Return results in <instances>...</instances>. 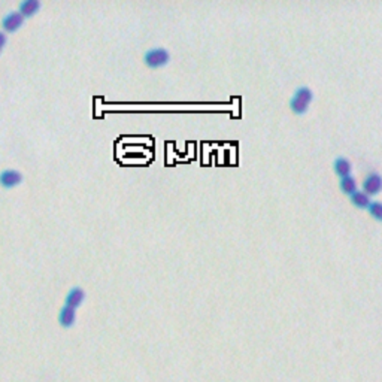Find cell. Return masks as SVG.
<instances>
[{
	"label": "cell",
	"mask_w": 382,
	"mask_h": 382,
	"mask_svg": "<svg viewBox=\"0 0 382 382\" xmlns=\"http://www.w3.org/2000/svg\"><path fill=\"white\" fill-rule=\"evenodd\" d=\"M314 100V93L308 87H300L299 90H296L292 96L291 102H290V108L296 115H303L308 112L309 105Z\"/></svg>",
	"instance_id": "1"
},
{
	"label": "cell",
	"mask_w": 382,
	"mask_h": 382,
	"mask_svg": "<svg viewBox=\"0 0 382 382\" xmlns=\"http://www.w3.org/2000/svg\"><path fill=\"white\" fill-rule=\"evenodd\" d=\"M170 60L169 52L164 48H153L143 55V62L148 68L160 69L166 66Z\"/></svg>",
	"instance_id": "2"
},
{
	"label": "cell",
	"mask_w": 382,
	"mask_h": 382,
	"mask_svg": "<svg viewBox=\"0 0 382 382\" xmlns=\"http://www.w3.org/2000/svg\"><path fill=\"white\" fill-rule=\"evenodd\" d=\"M381 191V177L376 172H372L369 175H366V178L363 181V193H366L369 197L375 196Z\"/></svg>",
	"instance_id": "3"
},
{
	"label": "cell",
	"mask_w": 382,
	"mask_h": 382,
	"mask_svg": "<svg viewBox=\"0 0 382 382\" xmlns=\"http://www.w3.org/2000/svg\"><path fill=\"white\" fill-rule=\"evenodd\" d=\"M21 180H23V175L15 169H6L0 173V184L5 187H14L20 184Z\"/></svg>",
	"instance_id": "4"
},
{
	"label": "cell",
	"mask_w": 382,
	"mask_h": 382,
	"mask_svg": "<svg viewBox=\"0 0 382 382\" xmlns=\"http://www.w3.org/2000/svg\"><path fill=\"white\" fill-rule=\"evenodd\" d=\"M24 21V17L18 12V11H14V12H9L5 18H3V27L8 30V32H14V30H17Z\"/></svg>",
	"instance_id": "5"
},
{
	"label": "cell",
	"mask_w": 382,
	"mask_h": 382,
	"mask_svg": "<svg viewBox=\"0 0 382 382\" xmlns=\"http://www.w3.org/2000/svg\"><path fill=\"white\" fill-rule=\"evenodd\" d=\"M84 297H85V292L82 291L79 287L72 288V290L69 291L68 296H66V306L76 309V308L82 303Z\"/></svg>",
	"instance_id": "6"
},
{
	"label": "cell",
	"mask_w": 382,
	"mask_h": 382,
	"mask_svg": "<svg viewBox=\"0 0 382 382\" xmlns=\"http://www.w3.org/2000/svg\"><path fill=\"white\" fill-rule=\"evenodd\" d=\"M333 169H335V173L339 175L340 178H345V177H349L351 175V170H352V166H351V161L348 158L345 157H339L335 161L333 164Z\"/></svg>",
	"instance_id": "7"
},
{
	"label": "cell",
	"mask_w": 382,
	"mask_h": 382,
	"mask_svg": "<svg viewBox=\"0 0 382 382\" xmlns=\"http://www.w3.org/2000/svg\"><path fill=\"white\" fill-rule=\"evenodd\" d=\"M41 8V2L39 0H23L20 5V14L23 17H30L35 15Z\"/></svg>",
	"instance_id": "8"
},
{
	"label": "cell",
	"mask_w": 382,
	"mask_h": 382,
	"mask_svg": "<svg viewBox=\"0 0 382 382\" xmlns=\"http://www.w3.org/2000/svg\"><path fill=\"white\" fill-rule=\"evenodd\" d=\"M75 318H76V312H75V309H73V308L65 306V308L60 311V316H58V319H60V324H62L63 327H70V326H73Z\"/></svg>",
	"instance_id": "9"
},
{
	"label": "cell",
	"mask_w": 382,
	"mask_h": 382,
	"mask_svg": "<svg viewBox=\"0 0 382 382\" xmlns=\"http://www.w3.org/2000/svg\"><path fill=\"white\" fill-rule=\"evenodd\" d=\"M351 203L359 209H366L370 204V197L363 191H356L354 194H351Z\"/></svg>",
	"instance_id": "10"
},
{
	"label": "cell",
	"mask_w": 382,
	"mask_h": 382,
	"mask_svg": "<svg viewBox=\"0 0 382 382\" xmlns=\"http://www.w3.org/2000/svg\"><path fill=\"white\" fill-rule=\"evenodd\" d=\"M340 190H342L343 194L351 196V194H354L357 191V182H356V180L351 175L345 177V178L340 180Z\"/></svg>",
	"instance_id": "11"
},
{
	"label": "cell",
	"mask_w": 382,
	"mask_h": 382,
	"mask_svg": "<svg viewBox=\"0 0 382 382\" xmlns=\"http://www.w3.org/2000/svg\"><path fill=\"white\" fill-rule=\"evenodd\" d=\"M369 214L375 218V220H382V206L379 202H370L367 206Z\"/></svg>",
	"instance_id": "12"
},
{
	"label": "cell",
	"mask_w": 382,
	"mask_h": 382,
	"mask_svg": "<svg viewBox=\"0 0 382 382\" xmlns=\"http://www.w3.org/2000/svg\"><path fill=\"white\" fill-rule=\"evenodd\" d=\"M5 44H6V35L3 32H0V51L3 49Z\"/></svg>",
	"instance_id": "13"
}]
</instances>
